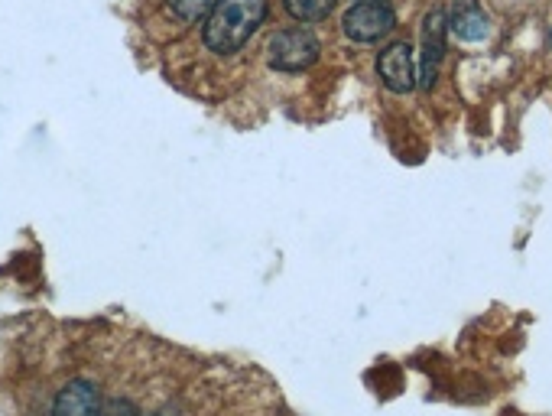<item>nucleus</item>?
Segmentation results:
<instances>
[{"label":"nucleus","mask_w":552,"mask_h":416,"mask_svg":"<svg viewBox=\"0 0 552 416\" xmlns=\"http://www.w3.org/2000/svg\"><path fill=\"white\" fill-rule=\"evenodd\" d=\"M445 33H449V20L442 10L426 13L423 20V52H419V88L429 91L439 78V65L445 59Z\"/></svg>","instance_id":"5"},{"label":"nucleus","mask_w":552,"mask_h":416,"mask_svg":"<svg viewBox=\"0 0 552 416\" xmlns=\"http://www.w3.org/2000/svg\"><path fill=\"white\" fill-rule=\"evenodd\" d=\"M212 4L215 0H166V7L173 17H179L182 23H195L212 13Z\"/></svg>","instance_id":"9"},{"label":"nucleus","mask_w":552,"mask_h":416,"mask_svg":"<svg viewBox=\"0 0 552 416\" xmlns=\"http://www.w3.org/2000/svg\"><path fill=\"white\" fill-rule=\"evenodd\" d=\"M449 33L465 39V43H481L491 33V17L478 7V0H458L452 7Z\"/></svg>","instance_id":"7"},{"label":"nucleus","mask_w":552,"mask_h":416,"mask_svg":"<svg viewBox=\"0 0 552 416\" xmlns=\"http://www.w3.org/2000/svg\"><path fill=\"white\" fill-rule=\"evenodd\" d=\"M377 75H380V82H384V88L393 91V95H410V91L419 85L413 46L406 43V39L390 43L377 56Z\"/></svg>","instance_id":"4"},{"label":"nucleus","mask_w":552,"mask_h":416,"mask_svg":"<svg viewBox=\"0 0 552 416\" xmlns=\"http://www.w3.org/2000/svg\"><path fill=\"white\" fill-rule=\"evenodd\" d=\"M283 7L299 23H322L335 10V0H283Z\"/></svg>","instance_id":"8"},{"label":"nucleus","mask_w":552,"mask_h":416,"mask_svg":"<svg viewBox=\"0 0 552 416\" xmlns=\"http://www.w3.org/2000/svg\"><path fill=\"white\" fill-rule=\"evenodd\" d=\"M267 20V0H215L202 39L218 56H234Z\"/></svg>","instance_id":"1"},{"label":"nucleus","mask_w":552,"mask_h":416,"mask_svg":"<svg viewBox=\"0 0 552 416\" xmlns=\"http://www.w3.org/2000/svg\"><path fill=\"white\" fill-rule=\"evenodd\" d=\"M98 416H140V410L130 400H108Z\"/></svg>","instance_id":"10"},{"label":"nucleus","mask_w":552,"mask_h":416,"mask_svg":"<svg viewBox=\"0 0 552 416\" xmlns=\"http://www.w3.org/2000/svg\"><path fill=\"white\" fill-rule=\"evenodd\" d=\"M101 413V394L98 387L85 381V377H75L62 390L56 403H52V416H98Z\"/></svg>","instance_id":"6"},{"label":"nucleus","mask_w":552,"mask_h":416,"mask_svg":"<svg viewBox=\"0 0 552 416\" xmlns=\"http://www.w3.org/2000/svg\"><path fill=\"white\" fill-rule=\"evenodd\" d=\"M358 4H364V0H358Z\"/></svg>","instance_id":"11"},{"label":"nucleus","mask_w":552,"mask_h":416,"mask_svg":"<svg viewBox=\"0 0 552 416\" xmlns=\"http://www.w3.org/2000/svg\"><path fill=\"white\" fill-rule=\"evenodd\" d=\"M341 26H345V36L354 39V43H377V39L393 33L397 13H393L387 0H364V4H351Z\"/></svg>","instance_id":"3"},{"label":"nucleus","mask_w":552,"mask_h":416,"mask_svg":"<svg viewBox=\"0 0 552 416\" xmlns=\"http://www.w3.org/2000/svg\"><path fill=\"white\" fill-rule=\"evenodd\" d=\"M319 52L322 46L312 30H306V26H289V30H280L267 43V62L276 72H302L309 65H315Z\"/></svg>","instance_id":"2"}]
</instances>
